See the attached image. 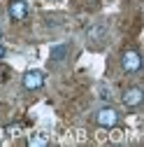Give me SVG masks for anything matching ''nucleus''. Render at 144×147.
Here are the masks:
<instances>
[{
    "mask_svg": "<svg viewBox=\"0 0 144 147\" xmlns=\"http://www.w3.org/2000/svg\"><path fill=\"white\" fill-rule=\"evenodd\" d=\"M9 16L14 21H23L28 16V3L26 0H12L9 3Z\"/></svg>",
    "mask_w": 144,
    "mask_h": 147,
    "instance_id": "39448f33",
    "label": "nucleus"
},
{
    "mask_svg": "<svg viewBox=\"0 0 144 147\" xmlns=\"http://www.w3.org/2000/svg\"><path fill=\"white\" fill-rule=\"evenodd\" d=\"M105 35H107V26H105V24H93L91 28L86 30V38H88V40H93V42L105 40Z\"/></svg>",
    "mask_w": 144,
    "mask_h": 147,
    "instance_id": "0eeeda50",
    "label": "nucleus"
},
{
    "mask_svg": "<svg viewBox=\"0 0 144 147\" xmlns=\"http://www.w3.org/2000/svg\"><path fill=\"white\" fill-rule=\"evenodd\" d=\"M142 100H144V91L139 86H133L123 94V105L125 107H137V105H142Z\"/></svg>",
    "mask_w": 144,
    "mask_h": 147,
    "instance_id": "20e7f679",
    "label": "nucleus"
},
{
    "mask_svg": "<svg viewBox=\"0 0 144 147\" xmlns=\"http://www.w3.org/2000/svg\"><path fill=\"white\" fill-rule=\"evenodd\" d=\"M16 131H19V126H9V128H7L9 136H16Z\"/></svg>",
    "mask_w": 144,
    "mask_h": 147,
    "instance_id": "9d476101",
    "label": "nucleus"
},
{
    "mask_svg": "<svg viewBox=\"0 0 144 147\" xmlns=\"http://www.w3.org/2000/svg\"><path fill=\"white\" fill-rule=\"evenodd\" d=\"M0 38H3V28H0Z\"/></svg>",
    "mask_w": 144,
    "mask_h": 147,
    "instance_id": "f8f14e48",
    "label": "nucleus"
},
{
    "mask_svg": "<svg viewBox=\"0 0 144 147\" xmlns=\"http://www.w3.org/2000/svg\"><path fill=\"white\" fill-rule=\"evenodd\" d=\"M3 56H5V47L0 45V59H3Z\"/></svg>",
    "mask_w": 144,
    "mask_h": 147,
    "instance_id": "9b49d317",
    "label": "nucleus"
},
{
    "mask_svg": "<svg viewBox=\"0 0 144 147\" xmlns=\"http://www.w3.org/2000/svg\"><path fill=\"white\" fill-rule=\"evenodd\" d=\"M95 121L102 128H112V126L119 124V112H116L114 107H100L98 112H95Z\"/></svg>",
    "mask_w": 144,
    "mask_h": 147,
    "instance_id": "f257e3e1",
    "label": "nucleus"
},
{
    "mask_svg": "<svg viewBox=\"0 0 144 147\" xmlns=\"http://www.w3.org/2000/svg\"><path fill=\"white\" fill-rule=\"evenodd\" d=\"M9 77V68L7 65H3V63H0V82H5Z\"/></svg>",
    "mask_w": 144,
    "mask_h": 147,
    "instance_id": "1a4fd4ad",
    "label": "nucleus"
},
{
    "mask_svg": "<svg viewBox=\"0 0 144 147\" xmlns=\"http://www.w3.org/2000/svg\"><path fill=\"white\" fill-rule=\"evenodd\" d=\"M23 86L28 91H35V89H42L44 86V72L42 70H28L23 75Z\"/></svg>",
    "mask_w": 144,
    "mask_h": 147,
    "instance_id": "7ed1b4c3",
    "label": "nucleus"
},
{
    "mask_svg": "<svg viewBox=\"0 0 144 147\" xmlns=\"http://www.w3.org/2000/svg\"><path fill=\"white\" fill-rule=\"evenodd\" d=\"M121 65L125 72H137L142 68V59H139V54L135 49H128V51H123V56H121Z\"/></svg>",
    "mask_w": 144,
    "mask_h": 147,
    "instance_id": "f03ea898",
    "label": "nucleus"
},
{
    "mask_svg": "<svg viewBox=\"0 0 144 147\" xmlns=\"http://www.w3.org/2000/svg\"><path fill=\"white\" fill-rule=\"evenodd\" d=\"M49 140L44 138V136H33L30 140H28V145H35V147H37V145H47Z\"/></svg>",
    "mask_w": 144,
    "mask_h": 147,
    "instance_id": "6e6552de",
    "label": "nucleus"
},
{
    "mask_svg": "<svg viewBox=\"0 0 144 147\" xmlns=\"http://www.w3.org/2000/svg\"><path fill=\"white\" fill-rule=\"evenodd\" d=\"M67 56H70V45H53L51 51H49V59H51V61H56V63L65 61Z\"/></svg>",
    "mask_w": 144,
    "mask_h": 147,
    "instance_id": "423d86ee",
    "label": "nucleus"
}]
</instances>
